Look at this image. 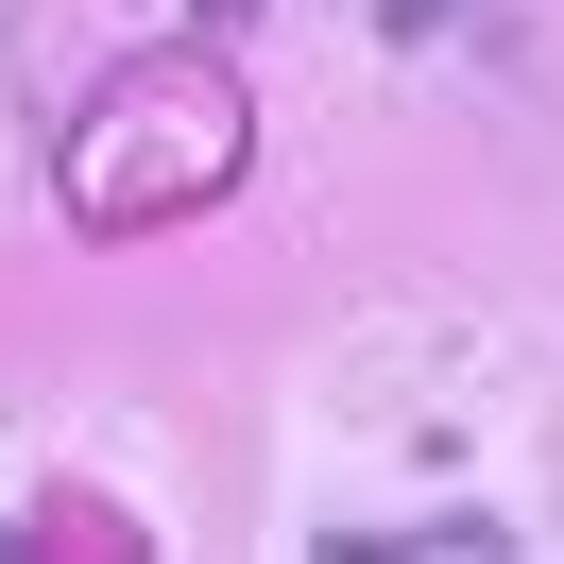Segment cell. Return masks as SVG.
Listing matches in <instances>:
<instances>
[{
  "label": "cell",
  "instance_id": "1",
  "mask_svg": "<svg viewBox=\"0 0 564 564\" xmlns=\"http://www.w3.org/2000/svg\"><path fill=\"white\" fill-rule=\"evenodd\" d=\"M240 172V104H223L206 69H154V86H120L104 120H86L69 138V206L86 223H154V206H206V188Z\"/></svg>",
  "mask_w": 564,
  "mask_h": 564
}]
</instances>
